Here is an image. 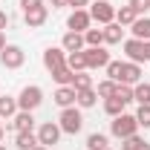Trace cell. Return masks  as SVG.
I'll return each mask as SVG.
<instances>
[{
    "label": "cell",
    "mask_w": 150,
    "mask_h": 150,
    "mask_svg": "<svg viewBox=\"0 0 150 150\" xmlns=\"http://www.w3.org/2000/svg\"><path fill=\"white\" fill-rule=\"evenodd\" d=\"M110 133L115 136V139H130V136H136L139 133V121H136V115H127V112H121V115H115L110 124Z\"/></svg>",
    "instance_id": "obj_1"
},
{
    "label": "cell",
    "mask_w": 150,
    "mask_h": 150,
    "mask_svg": "<svg viewBox=\"0 0 150 150\" xmlns=\"http://www.w3.org/2000/svg\"><path fill=\"white\" fill-rule=\"evenodd\" d=\"M81 127H84L81 110H78V107H64V112H61V133L75 136V133H81Z\"/></svg>",
    "instance_id": "obj_2"
},
{
    "label": "cell",
    "mask_w": 150,
    "mask_h": 150,
    "mask_svg": "<svg viewBox=\"0 0 150 150\" xmlns=\"http://www.w3.org/2000/svg\"><path fill=\"white\" fill-rule=\"evenodd\" d=\"M40 101H43V90L35 87V84H32V87H23V93L18 95V107H20V110H29V112L38 110Z\"/></svg>",
    "instance_id": "obj_3"
},
{
    "label": "cell",
    "mask_w": 150,
    "mask_h": 150,
    "mask_svg": "<svg viewBox=\"0 0 150 150\" xmlns=\"http://www.w3.org/2000/svg\"><path fill=\"white\" fill-rule=\"evenodd\" d=\"M90 18L98 20L101 26H107V23L115 20V9H112L107 0H93V6H90Z\"/></svg>",
    "instance_id": "obj_4"
},
{
    "label": "cell",
    "mask_w": 150,
    "mask_h": 150,
    "mask_svg": "<svg viewBox=\"0 0 150 150\" xmlns=\"http://www.w3.org/2000/svg\"><path fill=\"white\" fill-rule=\"evenodd\" d=\"M43 67L52 75H55L58 69H64V67H67V52H64V46H61V49H58V46H49V49L43 52Z\"/></svg>",
    "instance_id": "obj_5"
},
{
    "label": "cell",
    "mask_w": 150,
    "mask_h": 150,
    "mask_svg": "<svg viewBox=\"0 0 150 150\" xmlns=\"http://www.w3.org/2000/svg\"><path fill=\"white\" fill-rule=\"evenodd\" d=\"M84 55H87V69H101L110 64V52L104 46H87Z\"/></svg>",
    "instance_id": "obj_6"
},
{
    "label": "cell",
    "mask_w": 150,
    "mask_h": 150,
    "mask_svg": "<svg viewBox=\"0 0 150 150\" xmlns=\"http://www.w3.org/2000/svg\"><path fill=\"white\" fill-rule=\"evenodd\" d=\"M23 61H26V52H23L20 46H6V49L0 52V64H3L6 69H20Z\"/></svg>",
    "instance_id": "obj_7"
},
{
    "label": "cell",
    "mask_w": 150,
    "mask_h": 150,
    "mask_svg": "<svg viewBox=\"0 0 150 150\" xmlns=\"http://www.w3.org/2000/svg\"><path fill=\"white\" fill-rule=\"evenodd\" d=\"M90 23H93V18H90V12H87V9H75L72 15H69V20H67L69 32H81V35L90 29Z\"/></svg>",
    "instance_id": "obj_8"
},
{
    "label": "cell",
    "mask_w": 150,
    "mask_h": 150,
    "mask_svg": "<svg viewBox=\"0 0 150 150\" xmlns=\"http://www.w3.org/2000/svg\"><path fill=\"white\" fill-rule=\"evenodd\" d=\"M58 139H61V124H52V121L40 124V130H38V142H40L43 147H52V144H58Z\"/></svg>",
    "instance_id": "obj_9"
},
{
    "label": "cell",
    "mask_w": 150,
    "mask_h": 150,
    "mask_svg": "<svg viewBox=\"0 0 150 150\" xmlns=\"http://www.w3.org/2000/svg\"><path fill=\"white\" fill-rule=\"evenodd\" d=\"M6 127H9V130H15V133H26V130H32V127H35V115H32L29 110H18V112H15V118H12Z\"/></svg>",
    "instance_id": "obj_10"
},
{
    "label": "cell",
    "mask_w": 150,
    "mask_h": 150,
    "mask_svg": "<svg viewBox=\"0 0 150 150\" xmlns=\"http://www.w3.org/2000/svg\"><path fill=\"white\" fill-rule=\"evenodd\" d=\"M139 81H142V67H139V64H133V61H124V64H121V78H118V84L136 87Z\"/></svg>",
    "instance_id": "obj_11"
},
{
    "label": "cell",
    "mask_w": 150,
    "mask_h": 150,
    "mask_svg": "<svg viewBox=\"0 0 150 150\" xmlns=\"http://www.w3.org/2000/svg\"><path fill=\"white\" fill-rule=\"evenodd\" d=\"M49 18V9L46 6H38V9H29V12H23V20H26V26L29 29H38V26H43Z\"/></svg>",
    "instance_id": "obj_12"
},
{
    "label": "cell",
    "mask_w": 150,
    "mask_h": 150,
    "mask_svg": "<svg viewBox=\"0 0 150 150\" xmlns=\"http://www.w3.org/2000/svg\"><path fill=\"white\" fill-rule=\"evenodd\" d=\"M124 55L130 58L133 64H142L144 61V40H136V38L124 40Z\"/></svg>",
    "instance_id": "obj_13"
},
{
    "label": "cell",
    "mask_w": 150,
    "mask_h": 150,
    "mask_svg": "<svg viewBox=\"0 0 150 150\" xmlns=\"http://www.w3.org/2000/svg\"><path fill=\"white\" fill-rule=\"evenodd\" d=\"M61 46H64V52H81V49H87V43H84V35H81V32H67L64 40H61Z\"/></svg>",
    "instance_id": "obj_14"
},
{
    "label": "cell",
    "mask_w": 150,
    "mask_h": 150,
    "mask_svg": "<svg viewBox=\"0 0 150 150\" xmlns=\"http://www.w3.org/2000/svg\"><path fill=\"white\" fill-rule=\"evenodd\" d=\"M130 32H133L136 40H150V18H136Z\"/></svg>",
    "instance_id": "obj_15"
},
{
    "label": "cell",
    "mask_w": 150,
    "mask_h": 150,
    "mask_svg": "<svg viewBox=\"0 0 150 150\" xmlns=\"http://www.w3.org/2000/svg\"><path fill=\"white\" fill-rule=\"evenodd\" d=\"M95 101H98V93H95L93 87H90V90H78V93H75V104H78L81 110L95 107Z\"/></svg>",
    "instance_id": "obj_16"
},
{
    "label": "cell",
    "mask_w": 150,
    "mask_h": 150,
    "mask_svg": "<svg viewBox=\"0 0 150 150\" xmlns=\"http://www.w3.org/2000/svg\"><path fill=\"white\" fill-rule=\"evenodd\" d=\"M121 38H124V29H121V23H115V20H112V23H107V26H104V43H121Z\"/></svg>",
    "instance_id": "obj_17"
},
{
    "label": "cell",
    "mask_w": 150,
    "mask_h": 150,
    "mask_svg": "<svg viewBox=\"0 0 150 150\" xmlns=\"http://www.w3.org/2000/svg\"><path fill=\"white\" fill-rule=\"evenodd\" d=\"M40 142H38V136L32 130H26V133H18L15 136V147L18 150H32V147H38Z\"/></svg>",
    "instance_id": "obj_18"
},
{
    "label": "cell",
    "mask_w": 150,
    "mask_h": 150,
    "mask_svg": "<svg viewBox=\"0 0 150 150\" xmlns=\"http://www.w3.org/2000/svg\"><path fill=\"white\" fill-rule=\"evenodd\" d=\"M18 98H12V95H0V118H15V112H18Z\"/></svg>",
    "instance_id": "obj_19"
},
{
    "label": "cell",
    "mask_w": 150,
    "mask_h": 150,
    "mask_svg": "<svg viewBox=\"0 0 150 150\" xmlns=\"http://www.w3.org/2000/svg\"><path fill=\"white\" fill-rule=\"evenodd\" d=\"M67 67H69L72 72H84V69H87V55H84V49H81V52H67Z\"/></svg>",
    "instance_id": "obj_20"
},
{
    "label": "cell",
    "mask_w": 150,
    "mask_h": 150,
    "mask_svg": "<svg viewBox=\"0 0 150 150\" xmlns=\"http://www.w3.org/2000/svg\"><path fill=\"white\" fill-rule=\"evenodd\" d=\"M55 104L58 107H72L75 104V90L72 87H58L55 90Z\"/></svg>",
    "instance_id": "obj_21"
},
{
    "label": "cell",
    "mask_w": 150,
    "mask_h": 150,
    "mask_svg": "<svg viewBox=\"0 0 150 150\" xmlns=\"http://www.w3.org/2000/svg\"><path fill=\"white\" fill-rule=\"evenodd\" d=\"M136 18H139V15H136V9H133L130 3L121 6V9H115V23H121V26H133Z\"/></svg>",
    "instance_id": "obj_22"
},
{
    "label": "cell",
    "mask_w": 150,
    "mask_h": 150,
    "mask_svg": "<svg viewBox=\"0 0 150 150\" xmlns=\"http://www.w3.org/2000/svg\"><path fill=\"white\" fill-rule=\"evenodd\" d=\"M124 107H127V104H124L118 95L104 98V112H107V115H112V118H115V115H121V112H124Z\"/></svg>",
    "instance_id": "obj_23"
},
{
    "label": "cell",
    "mask_w": 150,
    "mask_h": 150,
    "mask_svg": "<svg viewBox=\"0 0 150 150\" xmlns=\"http://www.w3.org/2000/svg\"><path fill=\"white\" fill-rule=\"evenodd\" d=\"M121 150H150V144L136 133V136H130V139H124L121 142Z\"/></svg>",
    "instance_id": "obj_24"
},
{
    "label": "cell",
    "mask_w": 150,
    "mask_h": 150,
    "mask_svg": "<svg viewBox=\"0 0 150 150\" xmlns=\"http://www.w3.org/2000/svg\"><path fill=\"white\" fill-rule=\"evenodd\" d=\"M84 43L87 46H104V29H87L84 32Z\"/></svg>",
    "instance_id": "obj_25"
},
{
    "label": "cell",
    "mask_w": 150,
    "mask_h": 150,
    "mask_svg": "<svg viewBox=\"0 0 150 150\" xmlns=\"http://www.w3.org/2000/svg\"><path fill=\"white\" fill-rule=\"evenodd\" d=\"M87 150H107V136L104 133H90L87 136Z\"/></svg>",
    "instance_id": "obj_26"
},
{
    "label": "cell",
    "mask_w": 150,
    "mask_h": 150,
    "mask_svg": "<svg viewBox=\"0 0 150 150\" xmlns=\"http://www.w3.org/2000/svg\"><path fill=\"white\" fill-rule=\"evenodd\" d=\"M133 101H139V104H150V84H136L133 87Z\"/></svg>",
    "instance_id": "obj_27"
},
{
    "label": "cell",
    "mask_w": 150,
    "mask_h": 150,
    "mask_svg": "<svg viewBox=\"0 0 150 150\" xmlns=\"http://www.w3.org/2000/svg\"><path fill=\"white\" fill-rule=\"evenodd\" d=\"M115 90H118V84L107 78V81H101V84H98V90H95V93H98V98H112Z\"/></svg>",
    "instance_id": "obj_28"
},
{
    "label": "cell",
    "mask_w": 150,
    "mask_h": 150,
    "mask_svg": "<svg viewBox=\"0 0 150 150\" xmlns=\"http://www.w3.org/2000/svg\"><path fill=\"white\" fill-rule=\"evenodd\" d=\"M52 78H55L61 87H72V78H75V72L69 69V67H64V69H58V72L52 75Z\"/></svg>",
    "instance_id": "obj_29"
},
{
    "label": "cell",
    "mask_w": 150,
    "mask_h": 150,
    "mask_svg": "<svg viewBox=\"0 0 150 150\" xmlns=\"http://www.w3.org/2000/svg\"><path fill=\"white\" fill-rule=\"evenodd\" d=\"M93 87V78L90 75H84V72H75V78H72V90L78 93V90H90Z\"/></svg>",
    "instance_id": "obj_30"
},
{
    "label": "cell",
    "mask_w": 150,
    "mask_h": 150,
    "mask_svg": "<svg viewBox=\"0 0 150 150\" xmlns=\"http://www.w3.org/2000/svg\"><path fill=\"white\" fill-rule=\"evenodd\" d=\"M136 121H139V127H150V104H139V112H136Z\"/></svg>",
    "instance_id": "obj_31"
},
{
    "label": "cell",
    "mask_w": 150,
    "mask_h": 150,
    "mask_svg": "<svg viewBox=\"0 0 150 150\" xmlns=\"http://www.w3.org/2000/svg\"><path fill=\"white\" fill-rule=\"evenodd\" d=\"M121 64H124V61H110V64L104 67V69H107V78L115 81V84H118V78H121Z\"/></svg>",
    "instance_id": "obj_32"
},
{
    "label": "cell",
    "mask_w": 150,
    "mask_h": 150,
    "mask_svg": "<svg viewBox=\"0 0 150 150\" xmlns=\"http://www.w3.org/2000/svg\"><path fill=\"white\" fill-rule=\"evenodd\" d=\"M115 95H118V98H121L124 104H130V101H133V87H127V84H118Z\"/></svg>",
    "instance_id": "obj_33"
},
{
    "label": "cell",
    "mask_w": 150,
    "mask_h": 150,
    "mask_svg": "<svg viewBox=\"0 0 150 150\" xmlns=\"http://www.w3.org/2000/svg\"><path fill=\"white\" fill-rule=\"evenodd\" d=\"M130 6L136 9V15H144L150 9V0H130Z\"/></svg>",
    "instance_id": "obj_34"
},
{
    "label": "cell",
    "mask_w": 150,
    "mask_h": 150,
    "mask_svg": "<svg viewBox=\"0 0 150 150\" xmlns=\"http://www.w3.org/2000/svg\"><path fill=\"white\" fill-rule=\"evenodd\" d=\"M20 6H23V12H29V9H38V6H43V0H20Z\"/></svg>",
    "instance_id": "obj_35"
},
{
    "label": "cell",
    "mask_w": 150,
    "mask_h": 150,
    "mask_svg": "<svg viewBox=\"0 0 150 150\" xmlns=\"http://www.w3.org/2000/svg\"><path fill=\"white\" fill-rule=\"evenodd\" d=\"M49 6L52 9H64V6H69V0H49Z\"/></svg>",
    "instance_id": "obj_36"
},
{
    "label": "cell",
    "mask_w": 150,
    "mask_h": 150,
    "mask_svg": "<svg viewBox=\"0 0 150 150\" xmlns=\"http://www.w3.org/2000/svg\"><path fill=\"white\" fill-rule=\"evenodd\" d=\"M6 26H9V15H6V12H0V32H3Z\"/></svg>",
    "instance_id": "obj_37"
},
{
    "label": "cell",
    "mask_w": 150,
    "mask_h": 150,
    "mask_svg": "<svg viewBox=\"0 0 150 150\" xmlns=\"http://www.w3.org/2000/svg\"><path fill=\"white\" fill-rule=\"evenodd\" d=\"M87 3H90V0H69V6H75V9H84Z\"/></svg>",
    "instance_id": "obj_38"
},
{
    "label": "cell",
    "mask_w": 150,
    "mask_h": 150,
    "mask_svg": "<svg viewBox=\"0 0 150 150\" xmlns=\"http://www.w3.org/2000/svg\"><path fill=\"white\" fill-rule=\"evenodd\" d=\"M144 61H150V40H144Z\"/></svg>",
    "instance_id": "obj_39"
},
{
    "label": "cell",
    "mask_w": 150,
    "mask_h": 150,
    "mask_svg": "<svg viewBox=\"0 0 150 150\" xmlns=\"http://www.w3.org/2000/svg\"><path fill=\"white\" fill-rule=\"evenodd\" d=\"M3 49H6V35L0 32V52H3Z\"/></svg>",
    "instance_id": "obj_40"
},
{
    "label": "cell",
    "mask_w": 150,
    "mask_h": 150,
    "mask_svg": "<svg viewBox=\"0 0 150 150\" xmlns=\"http://www.w3.org/2000/svg\"><path fill=\"white\" fill-rule=\"evenodd\" d=\"M32 150H49V147H43V144H38V147H32Z\"/></svg>",
    "instance_id": "obj_41"
},
{
    "label": "cell",
    "mask_w": 150,
    "mask_h": 150,
    "mask_svg": "<svg viewBox=\"0 0 150 150\" xmlns=\"http://www.w3.org/2000/svg\"><path fill=\"white\" fill-rule=\"evenodd\" d=\"M0 142H3V127H0Z\"/></svg>",
    "instance_id": "obj_42"
},
{
    "label": "cell",
    "mask_w": 150,
    "mask_h": 150,
    "mask_svg": "<svg viewBox=\"0 0 150 150\" xmlns=\"http://www.w3.org/2000/svg\"><path fill=\"white\" fill-rule=\"evenodd\" d=\"M0 150H6V144H0Z\"/></svg>",
    "instance_id": "obj_43"
},
{
    "label": "cell",
    "mask_w": 150,
    "mask_h": 150,
    "mask_svg": "<svg viewBox=\"0 0 150 150\" xmlns=\"http://www.w3.org/2000/svg\"><path fill=\"white\" fill-rule=\"evenodd\" d=\"M107 150H110V147H107Z\"/></svg>",
    "instance_id": "obj_44"
}]
</instances>
